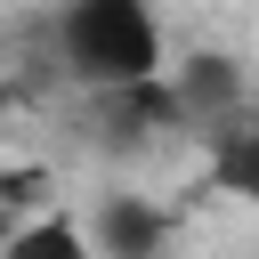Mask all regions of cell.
Instances as JSON below:
<instances>
[{
  "label": "cell",
  "mask_w": 259,
  "mask_h": 259,
  "mask_svg": "<svg viewBox=\"0 0 259 259\" xmlns=\"http://www.w3.org/2000/svg\"><path fill=\"white\" fill-rule=\"evenodd\" d=\"M57 65L89 97H130L170 73V32L146 0H73L57 16Z\"/></svg>",
  "instance_id": "obj_1"
},
{
  "label": "cell",
  "mask_w": 259,
  "mask_h": 259,
  "mask_svg": "<svg viewBox=\"0 0 259 259\" xmlns=\"http://www.w3.org/2000/svg\"><path fill=\"white\" fill-rule=\"evenodd\" d=\"M81 227L97 259H170V210L154 194H105Z\"/></svg>",
  "instance_id": "obj_2"
},
{
  "label": "cell",
  "mask_w": 259,
  "mask_h": 259,
  "mask_svg": "<svg viewBox=\"0 0 259 259\" xmlns=\"http://www.w3.org/2000/svg\"><path fill=\"white\" fill-rule=\"evenodd\" d=\"M0 259H97V251H89V227L73 210H32L0 235Z\"/></svg>",
  "instance_id": "obj_3"
},
{
  "label": "cell",
  "mask_w": 259,
  "mask_h": 259,
  "mask_svg": "<svg viewBox=\"0 0 259 259\" xmlns=\"http://www.w3.org/2000/svg\"><path fill=\"white\" fill-rule=\"evenodd\" d=\"M202 146H210V178H219L227 194L259 202V121L243 113L235 130H219V138H202Z\"/></svg>",
  "instance_id": "obj_4"
}]
</instances>
